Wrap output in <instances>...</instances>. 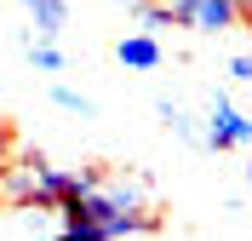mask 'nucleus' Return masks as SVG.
Segmentation results:
<instances>
[{
	"instance_id": "obj_1",
	"label": "nucleus",
	"mask_w": 252,
	"mask_h": 241,
	"mask_svg": "<svg viewBox=\"0 0 252 241\" xmlns=\"http://www.w3.org/2000/svg\"><path fill=\"white\" fill-rule=\"evenodd\" d=\"M160 218L149 207L143 178L126 172H97L92 190H80L75 201L58 207V230L69 241H126V236H149Z\"/></svg>"
},
{
	"instance_id": "obj_2",
	"label": "nucleus",
	"mask_w": 252,
	"mask_h": 241,
	"mask_svg": "<svg viewBox=\"0 0 252 241\" xmlns=\"http://www.w3.org/2000/svg\"><path fill=\"white\" fill-rule=\"evenodd\" d=\"M97 167H58L46 161L40 149H23L0 167V201L6 207H40V212H58L63 201H75L80 190H92Z\"/></svg>"
},
{
	"instance_id": "obj_3",
	"label": "nucleus",
	"mask_w": 252,
	"mask_h": 241,
	"mask_svg": "<svg viewBox=\"0 0 252 241\" xmlns=\"http://www.w3.org/2000/svg\"><path fill=\"white\" fill-rule=\"evenodd\" d=\"M172 12V29L189 34H229L241 23H252V0H160Z\"/></svg>"
},
{
	"instance_id": "obj_4",
	"label": "nucleus",
	"mask_w": 252,
	"mask_h": 241,
	"mask_svg": "<svg viewBox=\"0 0 252 241\" xmlns=\"http://www.w3.org/2000/svg\"><path fill=\"white\" fill-rule=\"evenodd\" d=\"M201 144L218 149V155L247 149V115L229 103V92H212V103H206V127H201Z\"/></svg>"
},
{
	"instance_id": "obj_5",
	"label": "nucleus",
	"mask_w": 252,
	"mask_h": 241,
	"mask_svg": "<svg viewBox=\"0 0 252 241\" xmlns=\"http://www.w3.org/2000/svg\"><path fill=\"white\" fill-rule=\"evenodd\" d=\"M115 58H121V69H138V75H149V69L166 64V46H160L149 29H138V34H121V40H115Z\"/></svg>"
},
{
	"instance_id": "obj_6",
	"label": "nucleus",
	"mask_w": 252,
	"mask_h": 241,
	"mask_svg": "<svg viewBox=\"0 0 252 241\" xmlns=\"http://www.w3.org/2000/svg\"><path fill=\"white\" fill-rule=\"evenodd\" d=\"M29 12V34L34 40H58L63 23H69V0H17Z\"/></svg>"
},
{
	"instance_id": "obj_7",
	"label": "nucleus",
	"mask_w": 252,
	"mask_h": 241,
	"mask_svg": "<svg viewBox=\"0 0 252 241\" xmlns=\"http://www.w3.org/2000/svg\"><path fill=\"white\" fill-rule=\"evenodd\" d=\"M23 52H29V64L40 69V75H63V52H58V40H34V34H23Z\"/></svg>"
},
{
	"instance_id": "obj_8",
	"label": "nucleus",
	"mask_w": 252,
	"mask_h": 241,
	"mask_svg": "<svg viewBox=\"0 0 252 241\" xmlns=\"http://www.w3.org/2000/svg\"><path fill=\"white\" fill-rule=\"evenodd\" d=\"M155 109H160V121H166V132H178V138H189V144H201V127L189 121V109H184V103H172V98H160Z\"/></svg>"
},
{
	"instance_id": "obj_9",
	"label": "nucleus",
	"mask_w": 252,
	"mask_h": 241,
	"mask_svg": "<svg viewBox=\"0 0 252 241\" xmlns=\"http://www.w3.org/2000/svg\"><path fill=\"white\" fill-rule=\"evenodd\" d=\"M52 103H58V109H69V115H92V109H97V103H92L86 92H75V86H63V80L52 86Z\"/></svg>"
},
{
	"instance_id": "obj_10",
	"label": "nucleus",
	"mask_w": 252,
	"mask_h": 241,
	"mask_svg": "<svg viewBox=\"0 0 252 241\" xmlns=\"http://www.w3.org/2000/svg\"><path fill=\"white\" fill-rule=\"evenodd\" d=\"M138 23H143V29H149V34H155V29H172V12H166L160 0H149V6H143V12H138Z\"/></svg>"
},
{
	"instance_id": "obj_11",
	"label": "nucleus",
	"mask_w": 252,
	"mask_h": 241,
	"mask_svg": "<svg viewBox=\"0 0 252 241\" xmlns=\"http://www.w3.org/2000/svg\"><path fill=\"white\" fill-rule=\"evenodd\" d=\"M17 155V132H12V121H6V109H0V167Z\"/></svg>"
},
{
	"instance_id": "obj_12",
	"label": "nucleus",
	"mask_w": 252,
	"mask_h": 241,
	"mask_svg": "<svg viewBox=\"0 0 252 241\" xmlns=\"http://www.w3.org/2000/svg\"><path fill=\"white\" fill-rule=\"evenodd\" d=\"M229 80H241V86L252 80V52H235V58H229Z\"/></svg>"
},
{
	"instance_id": "obj_13",
	"label": "nucleus",
	"mask_w": 252,
	"mask_h": 241,
	"mask_svg": "<svg viewBox=\"0 0 252 241\" xmlns=\"http://www.w3.org/2000/svg\"><path fill=\"white\" fill-rule=\"evenodd\" d=\"M109 6H126V12H143V6H149V0H109Z\"/></svg>"
},
{
	"instance_id": "obj_14",
	"label": "nucleus",
	"mask_w": 252,
	"mask_h": 241,
	"mask_svg": "<svg viewBox=\"0 0 252 241\" xmlns=\"http://www.w3.org/2000/svg\"><path fill=\"white\" fill-rule=\"evenodd\" d=\"M247 149H252V115H247Z\"/></svg>"
},
{
	"instance_id": "obj_15",
	"label": "nucleus",
	"mask_w": 252,
	"mask_h": 241,
	"mask_svg": "<svg viewBox=\"0 0 252 241\" xmlns=\"http://www.w3.org/2000/svg\"><path fill=\"white\" fill-rule=\"evenodd\" d=\"M247 190H252V167H247Z\"/></svg>"
}]
</instances>
